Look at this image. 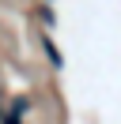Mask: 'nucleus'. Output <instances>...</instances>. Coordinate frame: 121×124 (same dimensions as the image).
<instances>
[{"label": "nucleus", "instance_id": "nucleus-1", "mask_svg": "<svg viewBox=\"0 0 121 124\" xmlns=\"http://www.w3.org/2000/svg\"><path fill=\"white\" fill-rule=\"evenodd\" d=\"M23 113H27V98H15L8 109H0V124H23Z\"/></svg>", "mask_w": 121, "mask_h": 124}]
</instances>
